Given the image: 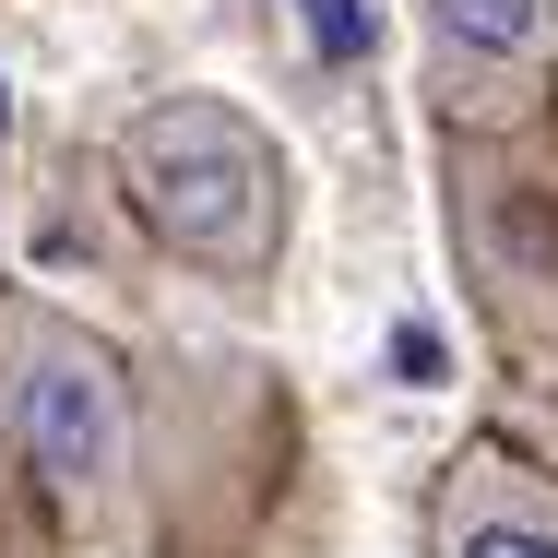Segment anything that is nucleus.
I'll list each match as a JSON object with an SVG mask.
<instances>
[{
  "instance_id": "f257e3e1",
  "label": "nucleus",
  "mask_w": 558,
  "mask_h": 558,
  "mask_svg": "<svg viewBox=\"0 0 558 558\" xmlns=\"http://www.w3.org/2000/svg\"><path fill=\"white\" fill-rule=\"evenodd\" d=\"M119 191L143 238L215 286H274L286 274V238H298V179H286V143L238 96H143L119 131Z\"/></svg>"
},
{
  "instance_id": "f03ea898",
  "label": "nucleus",
  "mask_w": 558,
  "mask_h": 558,
  "mask_svg": "<svg viewBox=\"0 0 558 558\" xmlns=\"http://www.w3.org/2000/svg\"><path fill=\"white\" fill-rule=\"evenodd\" d=\"M0 440L12 463L108 535L131 499V368L108 333H84L60 298L0 286Z\"/></svg>"
},
{
  "instance_id": "7ed1b4c3",
  "label": "nucleus",
  "mask_w": 558,
  "mask_h": 558,
  "mask_svg": "<svg viewBox=\"0 0 558 558\" xmlns=\"http://www.w3.org/2000/svg\"><path fill=\"white\" fill-rule=\"evenodd\" d=\"M416 48L451 131H523L558 96V0H416Z\"/></svg>"
},
{
  "instance_id": "20e7f679",
  "label": "nucleus",
  "mask_w": 558,
  "mask_h": 558,
  "mask_svg": "<svg viewBox=\"0 0 558 558\" xmlns=\"http://www.w3.org/2000/svg\"><path fill=\"white\" fill-rule=\"evenodd\" d=\"M428 558H558V475L523 451H451L428 487Z\"/></svg>"
},
{
  "instance_id": "39448f33",
  "label": "nucleus",
  "mask_w": 558,
  "mask_h": 558,
  "mask_svg": "<svg viewBox=\"0 0 558 558\" xmlns=\"http://www.w3.org/2000/svg\"><path fill=\"white\" fill-rule=\"evenodd\" d=\"M286 12H298V24H310V48H322V60H368V12H356V0H286Z\"/></svg>"
},
{
  "instance_id": "423d86ee",
  "label": "nucleus",
  "mask_w": 558,
  "mask_h": 558,
  "mask_svg": "<svg viewBox=\"0 0 558 558\" xmlns=\"http://www.w3.org/2000/svg\"><path fill=\"white\" fill-rule=\"evenodd\" d=\"M0 119H12V108H0Z\"/></svg>"
}]
</instances>
